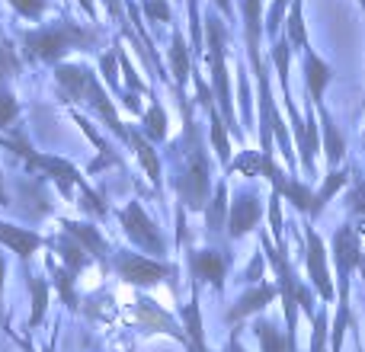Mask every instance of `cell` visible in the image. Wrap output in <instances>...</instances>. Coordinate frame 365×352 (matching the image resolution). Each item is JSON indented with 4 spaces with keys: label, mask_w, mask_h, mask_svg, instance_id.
<instances>
[{
    "label": "cell",
    "mask_w": 365,
    "mask_h": 352,
    "mask_svg": "<svg viewBox=\"0 0 365 352\" xmlns=\"http://www.w3.org/2000/svg\"><path fill=\"white\" fill-rule=\"evenodd\" d=\"M55 81H58V87L64 90V96H68V100L87 103V106L93 109V113L100 115V119L106 122V125L113 128L122 141H128V132L122 128L119 115H115V106L106 100V90L100 87V81H96L93 71L83 68V64H58V68H55Z\"/></svg>",
    "instance_id": "6da1fadb"
},
{
    "label": "cell",
    "mask_w": 365,
    "mask_h": 352,
    "mask_svg": "<svg viewBox=\"0 0 365 352\" xmlns=\"http://www.w3.org/2000/svg\"><path fill=\"white\" fill-rule=\"evenodd\" d=\"M96 42L93 29H83L77 23H55V26H42V29H29L23 36V45L32 58L38 61H61L68 51L74 48H90Z\"/></svg>",
    "instance_id": "7a4b0ae2"
},
{
    "label": "cell",
    "mask_w": 365,
    "mask_h": 352,
    "mask_svg": "<svg viewBox=\"0 0 365 352\" xmlns=\"http://www.w3.org/2000/svg\"><path fill=\"white\" fill-rule=\"evenodd\" d=\"M177 189H180V202H186L189 212H199L208 199V160L202 154V145L192 128H189V151H186V160H182Z\"/></svg>",
    "instance_id": "3957f363"
},
{
    "label": "cell",
    "mask_w": 365,
    "mask_h": 352,
    "mask_svg": "<svg viewBox=\"0 0 365 352\" xmlns=\"http://www.w3.org/2000/svg\"><path fill=\"white\" fill-rule=\"evenodd\" d=\"M205 38H208V68H212V81H215V93H218V106H221V119L227 128H234V106H231V90H227V64H225V26L221 19L208 16L205 19Z\"/></svg>",
    "instance_id": "277c9868"
},
{
    "label": "cell",
    "mask_w": 365,
    "mask_h": 352,
    "mask_svg": "<svg viewBox=\"0 0 365 352\" xmlns=\"http://www.w3.org/2000/svg\"><path fill=\"white\" fill-rule=\"evenodd\" d=\"M119 221H122V227H125V234L132 237V244H138L141 250L158 253V257L167 253V244H164V237H160L158 224L148 218V212L138 205V202H128V205L119 212Z\"/></svg>",
    "instance_id": "5b68a950"
},
{
    "label": "cell",
    "mask_w": 365,
    "mask_h": 352,
    "mask_svg": "<svg viewBox=\"0 0 365 352\" xmlns=\"http://www.w3.org/2000/svg\"><path fill=\"white\" fill-rule=\"evenodd\" d=\"M113 266L128 285H158L170 276V266L158 263V259L138 257V253H115Z\"/></svg>",
    "instance_id": "8992f818"
},
{
    "label": "cell",
    "mask_w": 365,
    "mask_h": 352,
    "mask_svg": "<svg viewBox=\"0 0 365 352\" xmlns=\"http://www.w3.org/2000/svg\"><path fill=\"white\" fill-rule=\"evenodd\" d=\"M308 276L314 282V289L321 291L324 301H334V285H330V272H327V250L324 240L317 237V231L308 227Z\"/></svg>",
    "instance_id": "52a82bcc"
},
{
    "label": "cell",
    "mask_w": 365,
    "mask_h": 352,
    "mask_svg": "<svg viewBox=\"0 0 365 352\" xmlns=\"http://www.w3.org/2000/svg\"><path fill=\"white\" fill-rule=\"evenodd\" d=\"M330 81H334V68L314 48H304V87L314 106H324V90Z\"/></svg>",
    "instance_id": "ba28073f"
},
{
    "label": "cell",
    "mask_w": 365,
    "mask_h": 352,
    "mask_svg": "<svg viewBox=\"0 0 365 352\" xmlns=\"http://www.w3.org/2000/svg\"><path fill=\"white\" fill-rule=\"evenodd\" d=\"M259 214H263V205H259L257 195H250V192L237 195L231 212H227V231H231V237H244L250 227H257Z\"/></svg>",
    "instance_id": "9c48e42d"
},
{
    "label": "cell",
    "mask_w": 365,
    "mask_h": 352,
    "mask_svg": "<svg viewBox=\"0 0 365 352\" xmlns=\"http://www.w3.org/2000/svg\"><path fill=\"white\" fill-rule=\"evenodd\" d=\"M334 259H336V269H340V276L346 279L349 272H353V266L362 263V253H359V234H356V227H340V231L334 234Z\"/></svg>",
    "instance_id": "30bf717a"
},
{
    "label": "cell",
    "mask_w": 365,
    "mask_h": 352,
    "mask_svg": "<svg viewBox=\"0 0 365 352\" xmlns=\"http://www.w3.org/2000/svg\"><path fill=\"white\" fill-rule=\"evenodd\" d=\"M263 0H244V26H247V51H250V68L257 74L263 68L259 58V36H263Z\"/></svg>",
    "instance_id": "8fae6325"
},
{
    "label": "cell",
    "mask_w": 365,
    "mask_h": 352,
    "mask_svg": "<svg viewBox=\"0 0 365 352\" xmlns=\"http://www.w3.org/2000/svg\"><path fill=\"white\" fill-rule=\"evenodd\" d=\"M0 244L10 247V250L16 253L19 259H29L32 253L42 247V237H38L32 227H16V224H6V221H0Z\"/></svg>",
    "instance_id": "7c38bea8"
},
{
    "label": "cell",
    "mask_w": 365,
    "mask_h": 352,
    "mask_svg": "<svg viewBox=\"0 0 365 352\" xmlns=\"http://www.w3.org/2000/svg\"><path fill=\"white\" fill-rule=\"evenodd\" d=\"M135 321H138L141 327H148V330H164V333L177 336V340H186V330H177V323L170 321V314L160 311L158 304H154L151 298H145V295L138 298V317H135Z\"/></svg>",
    "instance_id": "4fadbf2b"
},
{
    "label": "cell",
    "mask_w": 365,
    "mask_h": 352,
    "mask_svg": "<svg viewBox=\"0 0 365 352\" xmlns=\"http://www.w3.org/2000/svg\"><path fill=\"white\" fill-rule=\"evenodd\" d=\"M225 269H227V259L221 257V253H215V250L192 253V272H195V279H202V282H212L215 289H221Z\"/></svg>",
    "instance_id": "5bb4252c"
},
{
    "label": "cell",
    "mask_w": 365,
    "mask_h": 352,
    "mask_svg": "<svg viewBox=\"0 0 365 352\" xmlns=\"http://www.w3.org/2000/svg\"><path fill=\"white\" fill-rule=\"evenodd\" d=\"M272 298H276V289H272V285H257V289H250L244 298H240L237 308L227 314V321H244V317L257 314V311H263Z\"/></svg>",
    "instance_id": "9a60e30c"
},
{
    "label": "cell",
    "mask_w": 365,
    "mask_h": 352,
    "mask_svg": "<svg viewBox=\"0 0 365 352\" xmlns=\"http://www.w3.org/2000/svg\"><path fill=\"white\" fill-rule=\"evenodd\" d=\"M64 234H68V237H74L77 244H81L87 253H93V257H100V259L109 257V253H106V240L100 237V231H96L93 224H77V221H64Z\"/></svg>",
    "instance_id": "2e32d148"
},
{
    "label": "cell",
    "mask_w": 365,
    "mask_h": 352,
    "mask_svg": "<svg viewBox=\"0 0 365 352\" xmlns=\"http://www.w3.org/2000/svg\"><path fill=\"white\" fill-rule=\"evenodd\" d=\"M128 145L138 151V157H141V164H145V170H148V180L154 182V186L160 189V160H158V151H154V145L145 138L141 132H128Z\"/></svg>",
    "instance_id": "e0dca14e"
},
{
    "label": "cell",
    "mask_w": 365,
    "mask_h": 352,
    "mask_svg": "<svg viewBox=\"0 0 365 352\" xmlns=\"http://www.w3.org/2000/svg\"><path fill=\"white\" fill-rule=\"evenodd\" d=\"M317 113H321V128H324V151H327V160L330 164H340L343 154H346V141H343V135L336 132L334 119H330V113L324 106H317Z\"/></svg>",
    "instance_id": "ac0fdd59"
},
{
    "label": "cell",
    "mask_w": 365,
    "mask_h": 352,
    "mask_svg": "<svg viewBox=\"0 0 365 352\" xmlns=\"http://www.w3.org/2000/svg\"><path fill=\"white\" fill-rule=\"evenodd\" d=\"M285 29H289V45L295 48H311V38L308 29H304V19H302V0H292L289 4V16H285Z\"/></svg>",
    "instance_id": "d6986e66"
},
{
    "label": "cell",
    "mask_w": 365,
    "mask_h": 352,
    "mask_svg": "<svg viewBox=\"0 0 365 352\" xmlns=\"http://www.w3.org/2000/svg\"><path fill=\"white\" fill-rule=\"evenodd\" d=\"M170 68H173V77H177L180 87H186L189 81V45L180 32H173V42H170Z\"/></svg>",
    "instance_id": "ffe728a7"
},
{
    "label": "cell",
    "mask_w": 365,
    "mask_h": 352,
    "mask_svg": "<svg viewBox=\"0 0 365 352\" xmlns=\"http://www.w3.org/2000/svg\"><path fill=\"white\" fill-rule=\"evenodd\" d=\"M205 109H208V128H212V145H215V151H218L221 164H227V160H231V145H227V135H225V119L218 115L215 103H208Z\"/></svg>",
    "instance_id": "44dd1931"
},
{
    "label": "cell",
    "mask_w": 365,
    "mask_h": 352,
    "mask_svg": "<svg viewBox=\"0 0 365 352\" xmlns=\"http://www.w3.org/2000/svg\"><path fill=\"white\" fill-rule=\"evenodd\" d=\"M141 125H145V135L151 141H164L167 138V113L160 103H154V106H148L145 113H141Z\"/></svg>",
    "instance_id": "7402d4cb"
},
{
    "label": "cell",
    "mask_w": 365,
    "mask_h": 352,
    "mask_svg": "<svg viewBox=\"0 0 365 352\" xmlns=\"http://www.w3.org/2000/svg\"><path fill=\"white\" fill-rule=\"evenodd\" d=\"M182 323H186V336L192 340L195 352H208L205 349V340H202V314H199V301H189L186 311H182Z\"/></svg>",
    "instance_id": "603a6c76"
},
{
    "label": "cell",
    "mask_w": 365,
    "mask_h": 352,
    "mask_svg": "<svg viewBox=\"0 0 365 352\" xmlns=\"http://www.w3.org/2000/svg\"><path fill=\"white\" fill-rule=\"evenodd\" d=\"M253 333H257V340L263 343V352H289V340H285L269 321H257Z\"/></svg>",
    "instance_id": "cb8c5ba5"
},
{
    "label": "cell",
    "mask_w": 365,
    "mask_h": 352,
    "mask_svg": "<svg viewBox=\"0 0 365 352\" xmlns=\"http://www.w3.org/2000/svg\"><path fill=\"white\" fill-rule=\"evenodd\" d=\"M225 214H227V189L225 182H218L215 189V199H212V208H208V231H221L225 227Z\"/></svg>",
    "instance_id": "d4e9b609"
},
{
    "label": "cell",
    "mask_w": 365,
    "mask_h": 352,
    "mask_svg": "<svg viewBox=\"0 0 365 352\" xmlns=\"http://www.w3.org/2000/svg\"><path fill=\"white\" fill-rule=\"evenodd\" d=\"M29 291H32V317H29V327H36L45 314V304H48V285L42 282L38 276H29Z\"/></svg>",
    "instance_id": "484cf974"
},
{
    "label": "cell",
    "mask_w": 365,
    "mask_h": 352,
    "mask_svg": "<svg viewBox=\"0 0 365 352\" xmlns=\"http://www.w3.org/2000/svg\"><path fill=\"white\" fill-rule=\"evenodd\" d=\"M343 186H346V173H343V170H334V173L327 176V182H324V189L314 195V212H311V214H321V208L327 205V202L334 199V192H340Z\"/></svg>",
    "instance_id": "4316f807"
},
{
    "label": "cell",
    "mask_w": 365,
    "mask_h": 352,
    "mask_svg": "<svg viewBox=\"0 0 365 352\" xmlns=\"http://www.w3.org/2000/svg\"><path fill=\"white\" fill-rule=\"evenodd\" d=\"M16 115H19V106H16V100H13V93L0 83V132H6V128L16 122Z\"/></svg>",
    "instance_id": "83f0119b"
},
{
    "label": "cell",
    "mask_w": 365,
    "mask_h": 352,
    "mask_svg": "<svg viewBox=\"0 0 365 352\" xmlns=\"http://www.w3.org/2000/svg\"><path fill=\"white\" fill-rule=\"evenodd\" d=\"M10 6L19 13V16L38 19V16L45 13V6H48V0H10Z\"/></svg>",
    "instance_id": "f1b7e54d"
},
{
    "label": "cell",
    "mask_w": 365,
    "mask_h": 352,
    "mask_svg": "<svg viewBox=\"0 0 365 352\" xmlns=\"http://www.w3.org/2000/svg\"><path fill=\"white\" fill-rule=\"evenodd\" d=\"M16 71H19V61L13 55L10 42H0V83H4V77H13Z\"/></svg>",
    "instance_id": "f546056e"
},
{
    "label": "cell",
    "mask_w": 365,
    "mask_h": 352,
    "mask_svg": "<svg viewBox=\"0 0 365 352\" xmlns=\"http://www.w3.org/2000/svg\"><path fill=\"white\" fill-rule=\"evenodd\" d=\"M115 61H119V48H113L109 55H103L100 71H103V77H106V87L119 90V81H115Z\"/></svg>",
    "instance_id": "4dcf8cb0"
},
{
    "label": "cell",
    "mask_w": 365,
    "mask_h": 352,
    "mask_svg": "<svg viewBox=\"0 0 365 352\" xmlns=\"http://www.w3.org/2000/svg\"><path fill=\"white\" fill-rule=\"evenodd\" d=\"M145 13H148L151 19H160V23H170V19H173L170 4H167V0H148V4H145Z\"/></svg>",
    "instance_id": "1f68e13d"
},
{
    "label": "cell",
    "mask_w": 365,
    "mask_h": 352,
    "mask_svg": "<svg viewBox=\"0 0 365 352\" xmlns=\"http://www.w3.org/2000/svg\"><path fill=\"white\" fill-rule=\"evenodd\" d=\"M279 199H282V195L272 192V202H269V218H272V237H276V247H282V214H279Z\"/></svg>",
    "instance_id": "d6a6232c"
},
{
    "label": "cell",
    "mask_w": 365,
    "mask_h": 352,
    "mask_svg": "<svg viewBox=\"0 0 365 352\" xmlns=\"http://www.w3.org/2000/svg\"><path fill=\"white\" fill-rule=\"evenodd\" d=\"M292 0H276L272 4V13H269V32H279V26H282V16H285V6H289Z\"/></svg>",
    "instance_id": "836d02e7"
},
{
    "label": "cell",
    "mask_w": 365,
    "mask_h": 352,
    "mask_svg": "<svg viewBox=\"0 0 365 352\" xmlns=\"http://www.w3.org/2000/svg\"><path fill=\"white\" fill-rule=\"evenodd\" d=\"M314 323H317V330H314V346H311V352H324V333H327V330H324V327H327V314H324V311H321Z\"/></svg>",
    "instance_id": "e575fe53"
},
{
    "label": "cell",
    "mask_w": 365,
    "mask_h": 352,
    "mask_svg": "<svg viewBox=\"0 0 365 352\" xmlns=\"http://www.w3.org/2000/svg\"><path fill=\"white\" fill-rule=\"evenodd\" d=\"M103 4H106V10L113 13L115 19H119V13H122V10H119V0H103Z\"/></svg>",
    "instance_id": "d590c367"
},
{
    "label": "cell",
    "mask_w": 365,
    "mask_h": 352,
    "mask_svg": "<svg viewBox=\"0 0 365 352\" xmlns=\"http://www.w3.org/2000/svg\"><path fill=\"white\" fill-rule=\"evenodd\" d=\"M81 6H83V13H87V16H96V6H93V0H81Z\"/></svg>",
    "instance_id": "8d00e7d4"
},
{
    "label": "cell",
    "mask_w": 365,
    "mask_h": 352,
    "mask_svg": "<svg viewBox=\"0 0 365 352\" xmlns=\"http://www.w3.org/2000/svg\"><path fill=\"white\" fill-rule=\"evenodd\" d=\"M4 276H6V263H4V257H0V295H4Z\"/></svg>",
    "instance_id": "74e56055"
},
{
    "label": "cell",
    "mask_w": 365,
    "mask_h": 352,
    "mask_svg": "<svg viewBox=\"0 0 365 352\" xmlns=\"http://www.w3.org/2000/svg\"><path fill=\"white\" fill-rule=\"evenodd\" d=\"M215 4H218L221 13H231V0H215Z\"/></svg>",
    "instance_id": "f35d334b"
},
{
    "label": "cell",
    "mask_w": 365,
    "mask_h": 352,
    "mask_svg": "<svg viewBox=\"0 0 365 352\" xmlns=\"http://www.w3.org/2000/svg\"><path fill=\"white\" fill-rule=\"evenodd\" d=\"M227 352H244V346H240L237 340H231V343H227Z\"/></svg>",
    "instance_id": "ab89813d"
},
{
    "label": "cell",
    "mask_w": 365,
    "mask_h": 352,
    "mask_svg": "<svg viewBox=\"0 0 365 352\" xmlns=\"http://www.w3.org/2000/svg\"><path fill=\"white\" fill-rule=\"evenodd\" d=\"M359 4H362V13H365V0H359Z\"/></svg>",
    "instance_id": "60d3db41"
},
{
    "label": "cell",
    "mask_w": 365,
    "mask_h": 352,
    "mask_svg": "<svg viewBox=\"0 0 365 352\" xmlns=\"http://www.w3.org/2000/svg\"><path fill=\"white\" fill-rule=\"evenodd\" d=\"M362 103H365V100H362Z\"/></svg>",
    "instance_id": "b9f144b4"
}]
</instances>
